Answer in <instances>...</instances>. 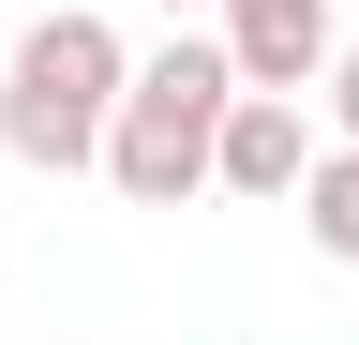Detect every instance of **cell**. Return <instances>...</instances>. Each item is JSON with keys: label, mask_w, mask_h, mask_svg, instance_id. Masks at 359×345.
<instances>
[{"label": "cell", "mask_w": 359, "mask_h": 345, "mask_svg": "<svg viewBox=\"0 0 359 345\" xmlns=\"http://www.w3.org/2000/svg\"><path fill=\"white\" fill-rule=\"evenodd\" d=\"M224 105H240V60H224V30H180L120 75V120H105V181L135 210H180L210 195V150H224Z\"/></svg>", "instance_id": "6da1fadb"}, {"label": "cell", "mask_w": 359, "mask_h": 345, "mask_svg": "<svg viewBox=\"0 0 359 345\" xmlns=\"http://www.w3.org/2000/svg\"><path fill=\"white\" fill-rule=\"evenodd\" d=\"M120 30L105 15H30L15 30V60H0V150L45 165V181H75V165H105V120H120Z\"/></svg>", "instance_id": "7a4b0ae2"}, {"label": "cell", "mask_w": 359, "mask_h": 345, "mask_svg": "<svg viewBox=\"0 0 359 345\" xmlns=\"http://www.w3.org/2000/svg\"><path fill=\"white\" fill-rule=\"evenodd\" d=\"M224 60H240V91H314L330 75V0H224Z\"/></svg>", "instance_id": "3957f363"}, {"label": "cell", "mask_w": 359, "mask_h": 345, "mask_svg": "<svg viewBox=\"0 0 359 345\" xmlns=\"http://www.w3.org/2000/svg\"><path fill=\"white\" fill-rule=\"evenodd\" d=\"M299 165H314L299 91H240V105H224V150H210V181H224V195H269V210H285V195H299Z\"/></svg>", "instance_id": "277c9868"}, {"label": "cell", "mask_w": 359, "mask_h": 345, "mask_svg": "<svg viewBox=\"0 0 359 345\" xmlns=\"http://www.w3.org/2000/svg\"><path fill=\"white\" fill-rule=\"evenodd\" d=\"M285 210H299V240L330 255V271H359V136H344V150H314Z\"/></svg>", "instance_id": "5b68a950"}, {"label": "cell", "mask_w": 359, "mask_h": 345, "mask_svg": "<svg viewBox=\"0 0 359 345\" xmlns=\"http://www.w3.org/2000/svg\"><path fill=\"white\" fill-rule=\"evenodd\" d=\"M314 91H330V120L359 136V46H330V75H314Z\"/></svg>", "instance_id": "8992f818"}, {"label": "cell", "mask_w": 359, "mask_h": 345, "mask_svg": "<svg viewBox=\"0 0 359 345\" xmlns=\"http://www.w3.org/2000/svg\"><path fill=\"white\" fill-rule=\"evenodd\" d=\"M165 15H195V0H165Z\"/></svg>", "instance_id": "52a82bcc"}]
</instances>
